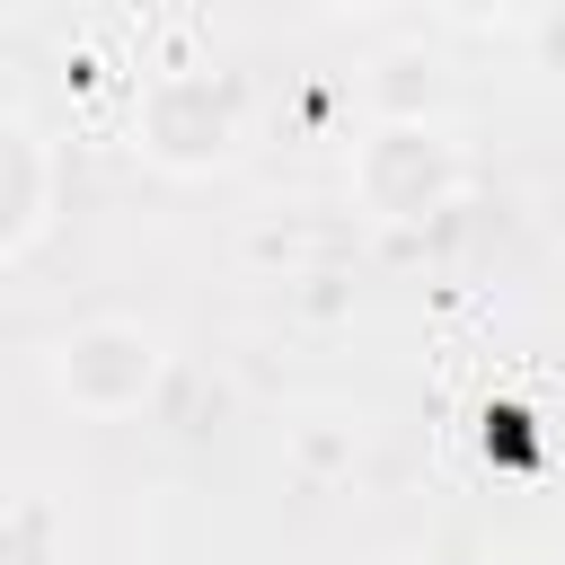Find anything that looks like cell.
Wrapping results in <instances>:
<instances>
[{
    "instance_id": "1",
    "label": "cell",
    "mask_w": 565,
    "mask_h": 565,
    "mask_svg": "<svg viewBox=\"0 0 565 565\" xmlns=\"http://www.w3.org/2000/svg\"><path fill=\"white\" fill-rule=\"evenodd\" d=\"M150 371H159V353L141 327H88L79 344H62V388L79 406H132L150 388Z\"/></svg>"
}]
</instances>
